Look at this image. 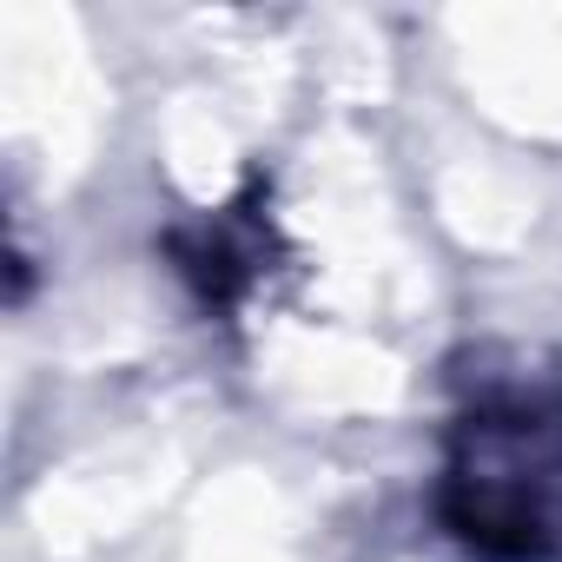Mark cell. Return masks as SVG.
<instances>
[{
    "instance_id": "6da1fadb",
    "label": "cell",
    "mask_w": 562,
    "mask_h": 562,
    "mask_svg": "<svg viewBox=\"0 0 562 562\" xmlns=\"http://www.w3.org/2000/svg\"><path fill=\"white\" fill-rule=\"evenodd\" d=\"M437 516L490 562H549L562 549V384H496L463 404Z\"/></svg>"
},
{
    "instance_id": "7a4b0ae2",
    "label": "cell",
    "mask_w": 562,
    "mask_h": 562,
    "mask_svg": "<svg viewBox=\"0 0 562 562\" xmlns=\"http://www.w3.org/2000/svg\"><path fill=\"white\" fill-rule=\"evenodd\" d=\"M271 218L245 192L238 205H218L212 218H192L166 238V258L186 285L199 292L205 312H238L265 285V258H271Z\"/></svg>"
}]
</instances>
